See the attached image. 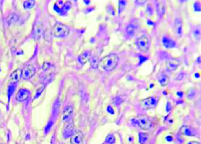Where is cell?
<instances>
[{"label":"cell","instance_id":"6da1fadb","mask_svg":"<svg viewBox=\"0 0 201 144\" xmlns=\"http://www.w3.org/2000/svg\"><path fill=\"white\" fill-rule=\"evenodd\" d=\"M119 56L116 54L112 53L104 57L99 62L100 65L104 70L112 71L116 69L119 63Z\"/></svg>","mask_w":201,"mask_h":144},{"label":"cell","instance_id":"7a4b0ae2","mask_svg":"<svg viewBox=\"0 0 201 144\" xmlns=\"http://www.w3.org/2000/svg\"><path fill=\"white\" fill-rule=\"evenodd\" d=\"M53 35L56 37H63L67 36L70 33L68 27L63 23H56L52 29Z\"/></svg>","mask_w":201,"mask_h":144},{"label":"cell","instance_id":"3957f363","mask_svg":"<svg viewBox=\"0 0 201 144\" xmlns=\"http://www.w3.org/2000/svg\"><path fill=\"white\" fill-rule=\"evenodd\" d=\"M136 46L140 51L146 52L150 46V42L149 38L146 35H143L136 39L135 42Z\"/></svg>","mask_w":201,"mask_h":144},{"label":"cell","instance_id":"277c9868","mask_svg":"<svg viewBox=\"0 0 201 144\" xmlns=\"http://www.w3.org/2000/svg\"><path fill=\"white\" fill-rule=\"evenodd\" d=\"M173 33L177 38H181L183 35V21L182 19L177 17L174 21L173 27Z\"/></svg>","mask_w":201,"mask_h":144},{"label":"cell","instance_id":"5b68a950","mask_svg":"<svg viewBox=\"0 0 201 144\" xmlns=\"http://www.w3.org/2000/svg\"><path fill=\"white\" fill-rule=\"evenodd\" d=\"M140 105L142 109L148 110L153 109L156 105V100L153 97H149L140 101Z\"/></svg>","mask_w":201,"mask_h":144},{"label":"cell","instance_id":"8992f818","mask_svg":"<svg viewBox=\"0 0 201 144\" xmlns=\"http://www.w3.org/2000/svg\"><path fill=\"white\" fill-rule=\"evenodd\" d=\"M138 125L143 130H147L151 127L152 123L149 118L146 115H142L138 120Z\"/></svg>","mask_w":201,"mask_h":144},{"label":"cell","instance_id":"52a82bcc","mask_svg":"<svg viewBox=\"0 0 201 144\" xmlns=\"http://www.w3.org/2000/svg\"><path fill=\"white\" fill-rule=\"evenodd\" d=\"M22 77L25 80H29L35 75L36 73L35 68L32 65H29L25 66L21 71Z\"/></svg>","mask_w":201,"mask_h":144},{"label":"cell","instance_id":"ba28073f","mask_svg":"<svg viewBox=\"0 0 201 144\" xmlns=\"http://www.w3.org/2000/svg\"><path fill=\"white\" fill-rule=\"evenodd\" d=\"M162 45L167 48H172L175 47L176 42L171 37L167 35H164L162 37Z\"/></svg>","mask_w":201,"mask_h":144},{"label":"cell","instance_id":"9c48e42d","mask_svg":"<svg viewBox=\"0 0 201 144\" xmlns=\"http://www.w3.org/2000/svg\"><path fill=\"white\" fill-rule=\"evenodd\" d=\"M179 133L182 135L189 136H195L196 134L195 130L188 126H184L182 127L180 129Z\"/></svg>","mask_w":201,"mask_h":144},{"label":"cell","instance_id":"30bf717a","mask_svg":"<svg viewBox=\"0 0 201 144\" xmlns=\"http://www.w3.org/2000/svg\"><path fill=\"white\" fill-rule=\"evenodd\" d=\"M91 55V51L89 50H86L84 51L79 56L78 58L79 62L82 64H84L90 60Z\"/></svg>","mask_w":201,"mask_h":144},{"label":"cell","instance_id":"8fae6325","mask_svg":"<svg viewBox=\"0 0 201 144\" xmlns=\"http://www.w3.org/2000/svg\"><path fill=\"white\" fill-rule=\"evenodd\" d=\"M83 139V134L81 132L77 131L74 133L71 138L70 141L71 144H81Z\"/></svg>","mask_w":201,"mask_h":144},{"label":"cell","instance_id":"7c38bea8","mask_svg":"<svg viewBox=\"0 0 201 144\" xmlns=\"http://www.w3.org/2000/svg\"><path fill=\"white\" fill-rule=\"evenodd\" d=\"M156 8L158 16L159 19H162L165 12V7L164 4L160 1L156 2Z\"/></svg>","mask_w":201,"mask_h":144},{"label":"cell","instance_id":"4fadbf2b","mask_svg":"<svg viewBox=\"0 0 201 144\" xmlns=\"http://www.w3.org/2000/svg\"><path fill=\"white\" fill-rule=\"evenodd\" d=\"M29 93L25 90H21L19 91L16 96V99L19 102L27 100L29 97Z\"/></svg>","mask_w":201,"mask_h":144},{"label":"cell","instance_id":"5bb4252c","mask_svg":"<svg viewBox=\"0 0 201 144\" xmlns=\"http://www.w3.org/2000/svg\"><path fill=\"white\" fill-rule=\"evenodd\" d=\"M158 82L162 87H165L168 84L169 82V78L168 76L164 73L161 74L158 77Z\"/></svg>","mask_w":201,"mask_h":144},{"label":"cell","instance_id":"9a60e30c","mask_svg":"<svg viewBox=\"0 0 201 144\" xmlns=\"http://www.w3.org/2000/svg\"><path fill=\"white\" fill-rule=\"evenodd\" d=\"M192 33L196 41H200L201 39L200 28L198 26L195 25L192 28Z\"/></svg>","mask_w":201,"mask_h":144},{"label":"cell","instance_id":"2e32d148","mask_svg":"<svg viewBox=\"0 0 201 144\" xmlns=\"http://www.w3.org/2000/svg\"><path fill=\"white\" fill-rule=\"evenodd\" d=\"M198 95V91L197 89L191 88L189 89L187 93V97L189 100H194L195 99Z\"/></svg>","mask_w":201,"mask_h":144},{"label":"cell","instance_id":"e0dca14e","mask_svg":"<svg viewBox=\"0 0 201 144\" xmlns=\"http://www.w3.org/2000/svg\"><path fill=\"white\" fill-rule=\"evenodd\" d=\"M136 28L133 23H130L127 25L126 28V33L129 37H132L135 35Z\"/></svg>","mask_w":201,"mask_h":144},{"label":"cell","instance_id":"ac0fdd59","mask_svg":"<svg viewBox=\"0 0 201 144\" xmlns=\"http://www.w3.org/2000/svg\"><path fill=\"white\" fill-rule=\"evenodd\" d=\"M179 66L178 63L175 61H168L166 63V68L169 72L175 71Z\"/></svg>","mask_w":201,"mask_h":144},{"label":"cell","instance_id":"d6986e66","mask_svg":"<svg viewBox=\"0 0 201 144\" xmlns=\"http://www.w3.org/2000/svg\"><path fill=\"white\" fill-rule=\"evenodd\" d=\"M22 70H17L14 71L11 75V80L13 82L17 83L20 80V78L22 76Z\"/></svg>","mask_w":201,"mask_h":144},{"label":"cell","instance_id":"ffe728a7","mask_svg":"<svg viewBox=\"0 0 201 144\" xmlns=\"http://www.w3.org/2000/svg\"><path fill=\"white\" fill-rule=\"evenodd\" d=\"M42 32V25L39 24L36 25L34 31V35H35L34 37L36 38H39V37H40V36H41Z\"/></svg>","mask_w":201,"mask_h":144},{"label":"cell","instance_id":"44dd1931","mask_svg":"<svg viewBox=\"0 0 201 144\" xmlns=\"http://www.w3.org/2000/svg\"><path fill=\"white\" fill-rule=\"evenodd\" d=\"M154 12L153 7L150 4H148L146 7V13L148 17H151L153 15Z\"/></svg>","mask_w":201,"mask_h":144},{"label":"cell","instance_id":"7402d4cb","mask_svg":"<svg viewBox=\"0 0 201 144\" xmlns=\"http://www.w3.org/2000/svg\"><path fill=\"white\" fill-rule=\"evenodd\" d=\"M147 136L146 134L141 133L139 134V143L141 144L145 143L147 141Z\"/></svg>","mask_w":201,"mask_h":144},{"label":"cell","instance_id":"603a6c76","mask_svg":"<svg viewBox=\"0 0 201 144\" xmlns=\"http://www.w3.org/2000/svg\"><path fill=\"white\" fill-rule=\"evenodd\" d=\"M91 64L93 67H97L99 64V62L96 57H94L91 58Z\"/></svg>","mask_w":201,"mask_h":144},{"label":"cell","instance_id":"cb8c5ba5","mask_svg":"<svg viewBox=\"0 0 201 144\" xmlns=\"http://www.w3.org/2000/svg\"><path fill=\"white\" fill-rule=\"evenodd\" d=\"M26 3V8H31L34 6L35 4V1H27Z\"/></svg>","mask_w":201,"mask_h":144},{"label":"cell","instance_id":"d4e9b609","mask_svg":"<svg viewBox=\"0 0 201 144\" xmlns=\"http://www.w3.org/2000/svg\"><path fill=\"white\" fill-rule=\"evenodd\" d=\"M126 3L125 2V1H121L120 2V12H121L122 10L123 9V8H125V6H126Z\"/></svg>","mask_w":201,"mask_h":144},{"label":"cell","instance_id":"484cf974","mask_svg":"<svg viewBox=\"0 0 201 144\" xmlns=\"http://www.w3.org/2000/svg\"><path fill=\"white\" fill-rule=\"evenodd\" d=\"M195 9L197 11H199V9L200 10V4H199L198 3H196L195 4Z\"/></svg>","mask_w":201,"mask_h":144},{"label":"cell","instance_id":"4316f807","mask_svg":"<svg viewBox=\"0 0 201 144\" xmlns=\"http://www.w3.org/2000/svg\"><path fill=\"white\" fill-rule=\"evenodd\" d=\"M166 140L168 142L172 141L173 140V137L171 136H168L166 138Z\"/></svg>","mask_w":201,"mask_h":144},{"label":"cell","instance_id":"83f0119b","mask_svg":"<svg viewBox=\"0 0 201 144\" xmlns=\"http://www.w3.org/2000/svg\"><path fill=\"white\" fill-rule=\"evenodd\" d=\"M187 144H200L198 142H197L196 141H190Z\"/></svg>","mask_w":201,"mask_h":144}]
</instances>
